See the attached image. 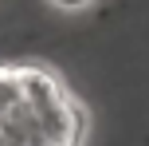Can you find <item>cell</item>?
<instances>
[{
  "mask_svg": "<svg viewBox=\"0 0 149 146\" xmlns=\"http://www.w3.org/2000/svg\"><path fill=\"white\" fill-rule=\"evenodd\" d=\"M47 4L63 8V12H79V8H90V4H94V0H47Z\"/></svg>",
  "mask_w": 149,
  "mask_h": 146,
  "instance_id": "cell-1",
  "label": "cell"
}]
</instances>
